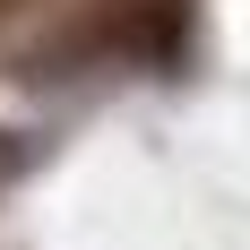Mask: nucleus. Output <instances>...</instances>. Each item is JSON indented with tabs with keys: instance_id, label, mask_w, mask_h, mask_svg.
Returning <instances> with one entry per match:
<instances>
[{
	"instance_id": "obj_1",
	"label": "nucleus",
	"mask_w": 250,
	"mask_h": 250,
	"mask_svg": "<svg viewBox=\"0 0 250 250\" xmlns=\"http://www.w3.org/2000/svg\"><path fill=\"white\" fill-rule=\"evenodd\" d=\"M181 35H190V0H121V9H112V43H121V52L173 61Z\"/></svg>"
}]
</instances>
